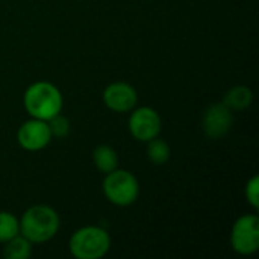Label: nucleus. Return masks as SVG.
I'll return each mask as SVG.
<instances>
[{
  "mask_svg": "<svg viewBox=\"0 0 259 259\" xmlns=\"http://www.w3.org/2000/svg\"><path fill=\"white\" fill-rule=\"evenodd\" d=\"M18 220L20 234L32 244H42L53 240L61 228L59 214L49 205H33Z\"/></svg>",
  "mask_w": 259,
  "mask_h": 259,
  "instance_id": "obj_1",
  "label": "nucleus"
},
{
  "mask_svg": "<svg viewBox=\"0 0 259 259\" xmlns=\"http://www.w3.org/2000/svg\"><path fill=\"white\" fill-rule=\"evenodd\" d=\"M23 106L29 117L49 121L62 112L64 97L56 85L39 80L26 88L23 94Z\"/></svg>",
  "mask_w": 259,
  "mask_h": 259,
  "instance_id": "obj_2",
  "label": "nucleus"
},
{
  "mask_svg": "<svg viewBox=\"0 0 259 259\" xmlns=\"http://www.w3.org/2000/svg\"><path fill=\"white\" fill-rule=\"evenodd\" d=\"M111 249V235L102 226H83L74 231L68 241V250L76 259H100Z\"/></svg>",
  "mask_w": 259,
  "mask_h": 259,
  "instance_id": "obj_3",
  "label": "nucleus"
},
{
  "mask_svg": "<svg viewBox=\"0 0 259 259\" xmlns=\"http://www.w3.org/2000/svg\"><path fill=\"white\" fill-rule=\"evenodd\" d=\"M102 190L109 203L115 206H131L140 197V182L127 170L115 168L105 175Z\"/></svg>",
  "mask_w": 259,
  "mask_h": 259,
  "instance_id": "obj_4",
  "label": "nucleus"
},
{
  "mask_svg": "<svg viewBox=\"0 0 259 259\" xmlns=\"http://www.w3.org/2000/svg\"><path fill=\"white\" fill-rule=\"evenodd\" d=\"M231 247L241 256H250L259 250V217L244 214L235 220L231 229Z\"/></svg>",
  "mask_w": 259,
  "mask_h": 259,
  "instance_id": "obj_5",
  "label": "nucleus"
},
{
  "mask_svg": "<svg viewBox=\"0 0 259 259\" xmlns=\"http://www.w3.org/2000/svg\"><path fill=\"white\" fill-rule=\"evenodd\" d=\"M127 126L134 140L140 143H147L159 137L162 131V118L159 112L150 106H135L131 111Z\"/></svg>",
  "mask_w": 259,
  "mask_h": 259,
  "instance_id": "obj_6",
  "label": "nucleus"
},
{
  "mask_svg": "<svg viewBox=\"0 0 259 259\" xmlns=\"http://www.w3.org/2000/svg\"><path fill=\"white\" fill-rule=\"evenodd\" d=\"M53 140L49 121L38 120V118H29L17 131V143L21 149L27 152H39L44 150L50 141Z\"/></svg>",
  "mask_w": 259,
  "mask_h": 259,
  "instance_id": "obj_7",
  "label": "nucleus"
},
{
  "mask_svg": "<svg viewBox=\"0 0 259 259\" xmlns=\"http://www.w3.org/2000/svg\"><path fill=\"white\" fill-rule=\"evenodd\" d=\"M232 126H234V114L223 102L212 103L206 108L202 118V127L208 138L220 140L229 134Z\"/></svg>",
  "mask_w": 259,
  "mask_h": 259,
  "instance_id": "obj_8",
  "label": "nucleus"
},
{
  "mask_svg": "<svg viewBox=\"0 0 259 259\" xmlns=\"http://www.w3.org/2000/svg\"><path fill=\"white\" fill-rule=\"evenodd\" d=\"M103 103L108 109L117 114H126L137 106L138 93L135 87L127 82H114L105 88Z\"/></svg>",
  "mask_w": 259,
  "mask_h": 259,
  "instance_id": "obj_9",
  "label": "nucleus"
},
{
  "mask_svg": "<svg viewBox=\"0 0 259 259\" xmlns=\"http://www.w3.org/2000/svg\"><path fill=\"white\" fill-rule=\"evenodd\" d=\"M223 103L231 111H244L253 103V93L246 85H237L228 90L223 97Z\"/></svg>",
  "mask_w": 259,
  "mask_h": 259,
  "instance_id": "obj_10",
  "label": "nucleus"
},
{
  "mask_svg": "<svg viewBox=\"0 0 259 259\" xmlns=\"http://www.w3.org/2000/svg\"><path fill=\"white\" fill-rule=\"evenodd\" d=\"M93 161H94L96 168L103 175L118 168V155L115 149L108 144H100L94 149Z\"/></svg>",
  "mask_w": 259,
  "mask_h": 259,
  "instance_id": "obj_11",
  "label": "nucleus"
},
{
  "mask_svg": "<svg viewBox=\"0 0 259 259\" xmlns=\"http://www.w3.org/2000/svg\"><path fill=\"white\" fill-rule=\"evenodd\" d=\"M32 255V243L21 234L5 243L3 256L6 259H27Z\"/></svg>",
  "mask_w": 259,
  "mask_h": 259,
  "instance_id": "obj_12",
  "label": "nucleus"
},
{
  "mask_svg": "<svg viewBox=\"0 0 259 259\" xmlns=\"http://www.w3.org/2000/svg\"><path fill=\"white\" fill-rule=\"evenodd\" d=\"M146 144H147L146 152H147V158L150 159V162H153L155 165H164L168 162V159L171 156V149L167 144V141L156 137V138L147 141Z\"/></svg>",
  "mask_w": 259,
  "mask_h": 259,
  "instance_id": "obj_13",
  "label": "nucleus"
},
{
  "mask_svg": "<svg viewBox=\"0 0 259 259\" xmlns=\"http://www.w3.org/2000/svg\"><path fill=\"white\" fill-rule=\"evenodd\" d=\"M20 234V220L9 211H0V243L5 244Z\"/></svg>",
  "mask_w": 259,
  "mask_h": 259,
  "instance_id": "obj_14",
  "label": "nucleus"
},
{
  "mask_svg": "<svg viewBox=\"0 0 259 259\" xmlns=\"http://www.w3.org/2000/svg\"><path fill=\"white\" fill-rule=\"evenodd\" d=\"M49 127H50L53 138H65L70 132V121L61 112L56 117H53L52 120H49Z\"/></svg>",
  "mask_w": 259,
  "mask_h": 259,
  "instance_id": "obj_15",
  "label": "nucleus"
},
{
  "mask_svg": "<svg viewBox=\"0 0 259 259\" xmlns=\"http://www.w3.org/2000/svg\"><path fill=\"white\" fill-rule=\"evenodd\" d=\"M244 196H246L247 203L256 211L259 208V178L256 175H253L247 181L246 188H244Z\"/></svg>",
  "mask_w": 259,
  "mask_h": 259,
  "instance_id": "obj_16",
  "label": "nucleus"
}]
</instances>
